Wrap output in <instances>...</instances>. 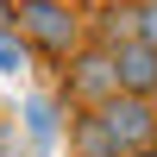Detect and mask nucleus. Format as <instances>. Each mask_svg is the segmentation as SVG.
<instances>
[{"instance_id": "nucleus-9", "label": "nucleus", "mask_w": 157, "mask_h": 157, "mask_svg": "<svg viewBox=\"0 0 157 157\" xmlns=\"http://www.w3.org/2000/svg\"><path fill=\"white\" fill-rule=\"evenodd\" d=\"M138 44L157 50V0H138Z\"/></svg>"}, {"instance_id": "nucleus-7", "label": "nucleus", "mask_w": 157, "mask_h": 157, "mask_svg": "<svg viewBox=\"0 0 157 157\" xmlns=\"http://www.w3.org/2000/svg\"><path fill=\"white\" fill-rule=\"evenodd\" d=\"M25 132H32V151H50V145H57V101H44V94L25 101Z\"/></svg>"}, {"instance_id": "nucleus-5", "label": "nucleus", "mask_w": 157, "mask_h": 157, "mask_svg": "<svg viewBox=\"0 0 157 157\" xmlns=\"http://www.w3.org/2000/svg\"><path fill=\"white\" fill-rule=\"evenodd\" d=\"M132 38H138V6H132V0H120V6H107L94 19V50H107V57L120 44H132Z\"/></svg>"}, {"instance_id": "nucleus-2", "label": "nucleus", "mask_w": 157, "mask_h": 157, "mask_svg": "<svg viewBox=\"0 0 157 157\" xmlns=\"http://www.w3.org/2000/svg\"><path fill=\"white\" fill-rule=\"evenodd\" d=\"M113 94H120L113 57H107V50H94V44H82V50L69 57V69H63V101L82 107V113H94V107H107Z\"/></svg>"}, {"instance_id": "nucleus-6", "label": "nucleus", "mask_w": 157, "mask_h": 157, "mask_svg": "<svg viewBox=\"0 0 157 157\" xmlns=\"http://www.w3.org/2000/svg\"><path fill=\"white\" fill-rule=\"evenodd\" d=\"M69 151H75V157H120L113 132L101 126V113H82V120H69Z\"/></svg>"}, {"instance_id": "nucleus-10", "label": "nucleus", "mask_w": 157, "mask_h": 157, "mask_svg": "<svg viewBox=\"0 0 157 157\" xmlns=\"http://www.w3.org/2000/svg\"><path fill=\"white\" fill-rule=\"evenodd\" d=\"M13 19H19V0H0V32H6Z\"/></svg>"}, {"instance_id": "nucleus-8", "label": "nucleus", "mask_w": 157, "mask_h": 157, "mask_svg": "<svg viewBox=\"0 0 157 157\" xmlns=\"http://www.w3.org/2000/svg\"><path fill=\"white\" fill-rule=\"evenodd\" d=\"M25 63H32V44L13 38V25H6V32H0V69H6V75H25Z\"/></svg>"}, {"instance_id": "nucleus-3", "label": "nucleus", "mask_w": 157, "mask_h": 157, "mask_svg": "<svg viewBox=\"0 0 157 157\" xmlns=\"http://www.w3.org/2000/svg\"><path fill=\"white\" fill-rule=\"evenodd\" d=\"M94 113H101V126L113 132L120 157H126V151L157 145V101H145V94H113L107 107H94Z\"/></svg>"}, {"instance_id": "nucleus-12", "label": "nucleus", "mask_w": 157, "mask_h": 157, "mask_svg": "<svg viewBox=\"0 0 157 157\" xmlns=\"http://www.w3.org/2000/svg\"><path fill=\"white\" fill-rule=\"evenodd\" d=\"M0 157H13V151H6V145H0Z\"/></svg>"}, {"instance_id": "nucleus-11", "label": "nucleus", "mask_w": 157, "mask_h": 157, "mask_svg": "<svg viewBox=\"0 0 157 157\" xmlns=\"http://www.w3.org/2000/svg\"><path fill=\"white\" fill-rule=\"evenodd\" d=\"M126 157H157V145H145V151H126Z\"/></svg>"}, {"instance_id": "nucleus-4", "label": "nucleus", "mask_w": 157, "mask_h": 157, "mask_svg": "<svg viewBox=\"0 0 157 157\" xmlns=\"http://www.w3.org/2000/svg\"><path fill=\"white\" fill-rule=\"evenodd\" d=\"M113 75H120V94H145V101H157V50L151 44H120L113 50Z\"/></svg>"}, {"instance_id": "nucleus-1", "label": "nucleus", "mask_w": 157, "mask_h": 157, "mask_svg": "<svg viewBox=\"0 0 157 157\" xmlns=\"http://www.w3.org/2000/svg\"><path fill=\"white\" fill-rule=\"evenodd\" d=\"M19 32L32 50H44L50 63H69L75 50H82V13L69 6V0H19Z\"/></svg>"}, {"instance_id": "nucleus-13", "label": "nucleus", "mask_w": 157, "mask_h": 157, "mask_svg": "<svg viewBox=\"0 0 157 157\" xmlns=\"http://www.w3.org/2000/svg\"><path fill=\"white\" fill-rule=\"evenodd\" d=\"M132 6H138V0H132Z\"/></svg>"}]
</instances>
